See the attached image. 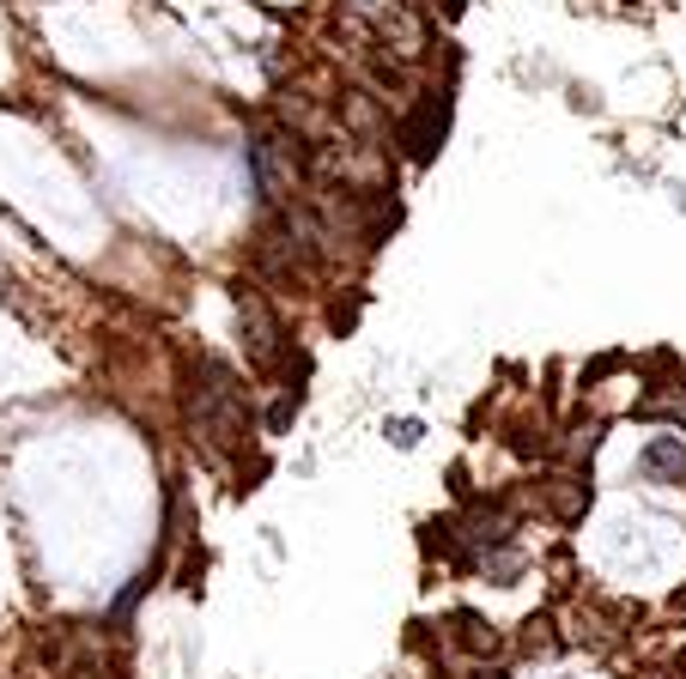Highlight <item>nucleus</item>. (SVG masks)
Returning a JSON list of instances; mask_svg holds the SVG:
<instances>
[{"instance_id":"obj_5","label":"nucleus","mask_w":686,"mask_h":679,"mask_svg":"<svg viewBox=\"0 0 686 679\" xmlns=\"http://www.w3.org/2000/svg\"><path fill=\"white\" fill-rule=\"evenodd\" d=\"M541 504L553 509L559 522H578L583 509H590V480H583V473H565V480H547V485H541Z\"/></svg>"},{"instance_id":"obj_6","label":"nucleus","mask_w":686,"mask_h":679,"mask_svg":"<svg viewBox=\"0 0 686 679\" xmlns=\"http://www.w3.org/2000/svg\"><path fill=\"white\" fill-rule=\"evenodd\" d=\"M389 437H396V449H413V444H420V425H413V418H396Z\"/></svg>"},{"instance_id":"obj_2","label":"nucleus","mask_w":686,"mask_h":679,"mask_svg":"<svg viewBox=\"0 0 686 679\" xmlns=\"http://www.w3.org/2000/svg\"><path fill=\"white\" fill-rule=\"evenodd\" d=\"M238 315H243V346H250V365L255 370H279L286 358V334H279L274 310H262V298L238 291Z\"/></svg>"},{"instance_id":"obj_3","label":"nucleus","mask_w":686,"mask_h":679,"mask_svg":"<svg viewBox=\"0 0 686 679\" xmlns=\"http://www.w3.org/2000/svg\"><path fill=\"white\" fill-rule=\"evenodd\" d=\"M449 625H456V631H449V643H456L462 655H475L480 667H487V661H499V655H504V631L492 625V619H480V613H456Z\"/></svg>"},{"instance_id":"obj_7","label":"nucleus","mask_w":686,"mask_h":679,"mask_svg":"<svg viewBox=\"0 0 686 679\" xmlns=\"http://www.w3.org/2000/svg\"><path fill=\"white\" fill-rule=\"evenodd\" d=\"M475 679H504V674H499V667H480V674H475Z\"/></svg>"},{"instance_id":"obj_1","label":"nucleus","mask_w":686,"mask_h":679,"mask_svg":"<svg viewBox=\"0 0 686 679\" xmlns=\"http://www.w3.org/2000/svg\"><path fill=\"white\" fill-rule=\"evenodd\" d=\"M207 370V389H195V401H188V418H195V437L213 449V456H231V449L243 444V425H250V406H243L238 394V377L225 365H201Z\"/></svg>"},{"instance_id":"obj_4","label":"nucleus","mask_w":686,"mask_h":679,"mask_svg":"<svg viewBox=\"0 0 686 679\" xmlns=\"http://www.w3.org/2000/svg\"><path fill=\"white\" fill-rule=\"evenodd\" d=\"M638 473L656 485H686V444L681 437H650L644 449H638Z\"/></svg>"}]
</instances>
